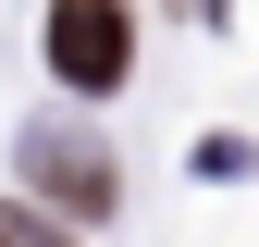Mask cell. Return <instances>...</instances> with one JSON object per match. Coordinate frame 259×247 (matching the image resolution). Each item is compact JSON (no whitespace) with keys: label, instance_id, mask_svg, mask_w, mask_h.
<instances>
[{"label":"cell","instance_id":"1","mask_svg":"<svg viewBox=\"0 0 259 247\" xmlns=\"http://www.w3.org/2000/svg\"><path fill=\"white\" fill-rule=\"evenodd\" d=\"M136 37H123V0H50V74L74 87V99H111Z\"/></svg>","mask_w":259,"mask_h":247},{"label":"cell","instance_id":"3","mask_svg":"<svg viewBox=\"0 0 259 247\" xmlns=\"http://www.w3.org/2000/svg\"><path fill=\"white\" fill-rule=\"evenodd\" d=\"M0 247H13V235H0Z\"/></svg>","mask_w":259,"mask_h":247},{"label":"cell","instance_id":"2","mask_svg":"<svg viewBox=\"0 0 259 247\" xmlns=\"http://www.w3.org/2000/svg\"><path fill=\"white\" fill-rule=\"evenodd\" d=\"M37 173L62 185V210H111V173L87 161V148H37Z\"/></svg>","mask_w":259,"mask_h":247}]
</instances>
